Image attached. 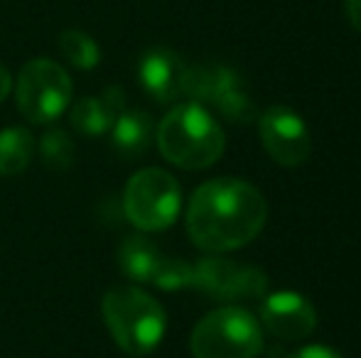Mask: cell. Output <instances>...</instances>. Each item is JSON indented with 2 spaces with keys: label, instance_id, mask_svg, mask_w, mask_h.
I'll return each instance as SVG.
<instances>
[{
  "label": "cell",
  "instance_id": "1",
  "mask_svg": "<svg viewBox=\"0 0 361 358\" xmlns=\"http://www.w3.org/2000/svg\"><path fill=\"white\" fill-rule=\"evenodd\" d=\"M268 204L253 184L233 177L204 181L187 206V234L209 253L236 250L261 234Z\"/></svg>",
  "mask_w": 361,
  "mask_h": 358
},
{
  "label": "cell",
  "instance_id": "2",
  "mask_svg": "<svg viewBox=\"0 0 361 358\" xmlns=\"http://www.w3.org/2000/svg\"><path fill=\"white\" fill-rule=\"evenodd\" d=\"M157 148L167 162L182 170L212 167L224 153V130L216 118L197 101L180 103L160 120Z\"/></svg>",
  "mask_w": 361,
  "mask_h": 358
},
{
  "label": "cell",
  "instance_id": "3",
  "mask_svg": "<svg viewBox=\"0 0 361 358\" xmlns=\"http://www.w3.org/2000/svg\"><path fill=\"white\" fill-rule=\"evenodd\" d=\"M101 314L114 341L130 356H147L165 336V309L135 285H116L104 295Z\"/></svg>",
  "mask_w": 361,
  "mask_h": 358
},
{
  "label": "cell",
  "instance_id": "4",
  "mask_svg": "<svg viewBox=\"0 0 361 358\" xmlns=\"http://www.w3.org/2000/svg\"><path fill=\"white\" fill-rule=\"evenodd\" d=\"M190 349L195 358H256L263 351V326L243 307H221L197 321Z\"/></svg>",
  "mask_w": 361,
  "mask_h": 358
},
{
  "label": "cell",
  "instance_id": "5",
  "mask_svg": "<svg viewBox=\"0 0 361 358\" xmlns=\"http://www.w3.org/2000/svg\"><path fill=\"white\" fill-rule=\"evenodd\" d=\"M15 103L32 125H52L72 103V79L52 59H32L15 84Z\"/></svg>",
  "mask_w": 361,
  "mask_h": 358
},
{
  "label": "cell",
  "instance_id": "6",
  "mask_svg": "<svg viewBox=\"0 0 361 358\" xmlns=\"http://www.w3.org/2000/svg\"><path fill=\"white\" fill-rule=\"evenodd\" d=\"M182 206V189L170 172L145 167L128 179L123 191V211L140 231H165L175 224Z\"/></svg>",
  "mask_w": 361,
  "mask_h": 358
},
{
  "label": "cell",
  "instance_id": "7",
  "mask_svg": "<svg viewBox=\"0 0 361 358\" xmlns=\"http://www.w3.org/2000/svg\"><path fill=\"white\" fill-rule=\"evenodd\" d=\"M185 96L202 106H214L224 118L236 125H246L258 118V108L246 94L243 82L233 69L224 64H197L187 67Z\"/></svg>",
  "mask_w": 361,
  "mask_h": 358
},
{
  "label": "cell",
  "instance_id": "8",
  "mask_svg": "<svg viewBox=\"0 0 361 358\" xmlns=\"http://www.w3.org/2000/svg\"><path fill=\"white\" fill-rule=\"evenodd\" d=\"M118 265L126 277L135 282H150L160 290H187L195 282V268L180 258L165 255L150 238L130 236L118 248Z\"/></svg>",
  "mask_w": 361,
  "mask_h": 358
},
{
  "label": "cell",
  "instance_id": "9",
  "mask_svg": "<svg viewBox=\"0 0 361 358\" xmlns=\"http://www.w3.org/2000/svg\"><path fill=\"white\" fill-rule=\"evenodd\" d=\"M258 133H261L266 153L283 167H300L310 158L312 138L302 115L288 106H271L258 115Z\"/></svg>",
  "mask_w": 361,
  "mask_h": 358
},
{
  "label": "cell",
  "instance_id": "10",
  "mask_svg": "<svg viewBox=\"0 0 361 358\" xmlns=\"http://www.w3.org/2000/svg\"><path fill=\"white\" fill-rule=\"evenodd\" d=\"M192 268H195L192 287L216 300L261 297L268 287V277L253 265H241L224 258H204Z\"/></svg>",
  "mask_w": 361,
  "mask_h": 358
},
{
  "label": "cell",
  "instance_id": "11",
  "mask_svg": "<svg viewBox=\"0 0 361 358\" xmlns=\"http://www.w3.org/2000/svg\"><path fill=\"white\" fill-rule=\"evenodd\" d=\"M261 324L276 339L300 341L307 339L317 326V312L312 302L300 292H273L261 305Z\"/></svg>",
  "mask_w": 361,
  "mask_h": 358
},
{
  "label": "cell",
  "instance_id": "12",
  "mask_svg": "<svg viewBox=\"0 0 361 358\" xmlns=\"http://www.w3.org/2000/svg\"><path fill=\"white\" fill-rule=\"evenodd\" d=\"M138 79L143 89L160 103H172L185 96L187 64L177 52L167 47H152L140 57Z\"/></svg>",
  "mask_w": 361,
  "mask_h": 358
},
{
  "label": "cell",
  "instance_id": "13",
  "mask_svg": "<svg viewBox=\"0 0 361 358\" xmlns=\"http://www.w3.org/2000/svg\"><path fill=\"white\" fill-rule=\"evenodd\" d=\"M123 110V91L109 87L104 96H86L72 106V125L84 135H101L111 130L116 115Z\"/></svg>",
  "mask_w": 361,
  "mask_h": 358
},
{
  "label": "cell",
  "instance_id": "14",
  "mask_svg": "<svg viewBox=\"0 0 361 358\" xmlns=\"http://www.w3.org/2000/svg\"><path fill=\"white\" fill-rule=\"evenodd\" d=\"M155 133V123L145 110H121L111 125V138L114 148L126 158H138L147 153Z\"/></svg>",
  "mask_w": 361,
  "mask_h": 358
},
{
  "label": "cell",
  "instance_id": "15",
  "mask_svg": "<svg viewBox=\"0 0 361 358\" xmlns=\"http://www.w3.org/2000/svg\"><path fill=\"white\" fill-rule=\"evenodd\" d=\"M35 155V138L27 128H5L0 130V174L15 177L25 172L32 162Z\"/></svg>",
  "mask_w": 361,
  "mask_h": 358
},
{
  "label": "cell",
  "instance_id": "16",
  "mask_svg": "<svg viewBox=\"0 0 361 358\" xmlns=\"http://www.w3.org/2000/svg\"><path fill=\"white\" fill-rule=\"evenodd\" d=\"M59 49H62L69 64H74L76 69H84V72L94 69L101 62L99 44L94 42V37H89L81 30H64L59 34Z\"/></svg>",
  "mask_w": 361,
  "mask_h": 358
},
{
  "label": "cell",
  "instance_id": "17",
  "mask_svg": "<svg viewBox=\"0 0 361 358\" xmlns=\"http://www.w3.org/2000/svg\"><path fill=\"white\" fill-rule=\"evenodd\" d=\"M39 155H42L44 165L49 170H69L74 165V158H76V150H74V143L69 138L67 130L62 128H47L39 138Z\"/></svg>",
  "mask_w": 361,
  "mask_h": 358
},
{
  "label": "cell",
  "instance_id": "18",
  "mask_svg": "<svg viewBox=\"0 0 361 358\" xmlns=\"http://www.w3.org/2000/svg\"><path fill=\"white\" fill-rule=\"evenodd\" d=\"M286 358H342V354L329 346H319V344H312V346H302V349L293 351L290 356Z\"/></svg>",
  "mask_w": 361,
  "mask_h": 358
},
{
  "label": "cell",
  "instance_id": "19",
  "mask_svg": "<svg viewBox=\"0 0 361 358\" xmlns=\"http://www.w3.org/2000/svg\"><path fill=\"white\" fill-rule=\"evenodd\" d=\"M344 13H347L352 27L361 32V0H344Z\"/></svg>",
  "mask_w": 361,
  "mask_h": 358
},
{
  "label": "cell",
  "instance_id": "20",
  "mask_svg": "<svg viewBox=\"0 0 361 358\" xmlns=\"http://www.w3.org/2000/svg\"><path fill=\"white\" fill-rule=\"evenodd\" d=\"M13 91V77H10L8 69L0 64V101L8 98V94Z\"/></svg>",
  "mask_w": 361,
  "mask_h": 358
}]
</instances>
